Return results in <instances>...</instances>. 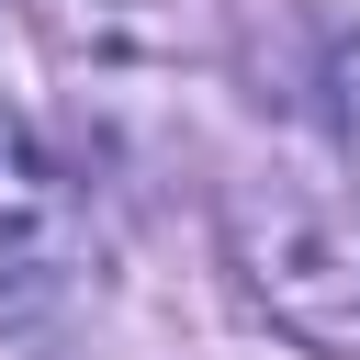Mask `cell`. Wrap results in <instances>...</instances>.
I'll use <instances>...</instances> for the list:
<instances>
[{
    "instance_id": "obj_1",
    "label": "cell",
    "mask_w": 360,
    "mask_h": 360,
    "mask_svg": "<svg viewBox=\"0 0 360 360\" xmlns=\"http://www.w3.org/2000/svg\"><path fill=\"white\" fill-rule=\"evenodd\" d=\"M225 259L281 338H304L315 360H360V202L259 169L225 191Z\"/></svg>"
},
{
    "instance_id": "obj_2",
    "label": "cell",
    "mask_w": 360,
    "mask_h": 360,
    "mask_svg": "<svg viewBox=\"0 0 360 360\" xmlns=\"http://www.w3.org/2000/svg\"><path fill=\"white\" fill-rule=\"evenodd\" d=\"M79 259V202L45 158V135L0 101V315H34Z\"/></svg>"
},
{
    "instance_id": "obj_3",
    "label": "cell",
    "mask_w": 360,
    "mask_h": 360,
    "mask_svg": "<svg viewBox=\"0 0 360 360\" xmlns=\"http://www.w3.org/2000/svg\"><path fill=\"white\" fill-rule=\"evenodd\" d=\"M338 112H349V135H360V34L338 45Z\"/></svg>"
}]
</instances>
